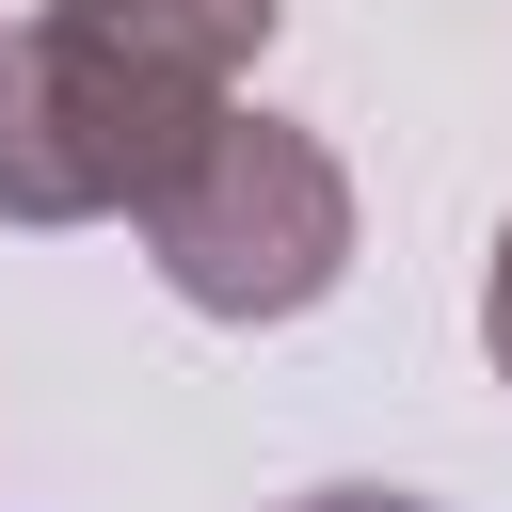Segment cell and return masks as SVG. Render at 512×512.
I'll return each instance as SVG.
<instances>
[{
	"label": "cell",
	"mask_w": 512,
	"mask_h": 512,
	"mask_svg": "<svg viewBox=\"0 0 512 512\" xmlns=\"http://www.w3.org/2000/svg\"><path fill=\"white\" fill-rule=\"evenodd\" d=\"M144 256L192 320H304L352 272V176L320 128L288 112H224L160 192H144Z\"/></svg>",
	"instance_id": "6da1fadb"
},
{
	"label": "cell",
	"mask_w": 512,
	"mask_h": 512,
	"mask_svg": "<svg viewBox=\"0 0 512 512\" xmlns=\"http://www.w3.org/2000/svg\"><path fill=\"white\" fill-rule=\"evenodd\" d=\"M240 112V96H224ZM208 96H176V80H144V64H112L96 32H64V16H16L0 32V224H144V192L224 128Z\"/></svg>",
	"instance_id": "7a4b0ae2"
},
{
	"label": "cell",
	"mask_w": 512,
	"mask_h": 512,
	"mask_svg": "<svg viewBox=\"0 0 512 512\" xmlns=\"http://www.w3.org/2000/svg\"><path fill=\"white\" fill-rule=\"evenodd\" d=\"M48 16H64V32H96L112 64H144V80H176V96H208V112H224L288 0H48Z\"/></svg>",
	"instance_id": "3957f363"
},
{
	"label": "cell",
	"mask_w": 512,
	"mask_h": 512,
	"mask_svg": "<svg viewBox=\"0 0 512 512\" xmlns=\"http://www.w3.org/2000/svg\"><path fill=\"white\" fill-rule=\"evenodd\" d=\"M480 352H496V384H512V224H496V272H480Z\"/></svg>",
	"instance_id": "277c9868"
},
{
	"label": "cell",
	"mask_w": 512,
	"mask_h": 512,
	"mask_svg": "<svg viewBox=\"0 0 512 512\" xmlns=\"http://www.w3.org/2000/svg\"><path fill=\"white\" fill-rule=\"evenodd\" d=\"M288 512H432V496H384V480H320V496H288Z\"/></svg>",
	"instance_id": "5b68a950"
}]
</instances>
